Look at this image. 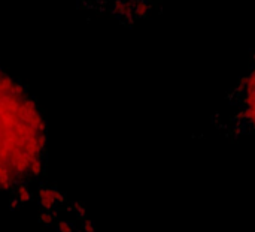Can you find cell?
<instances>
[{
    "mask_svg": "<svg viewBox=\"0 0 255 232\" xmlns=\"http://www.w3.org/2000/svg\"><path fill=\"white\" fill-rule=\"evenodd\" d=\"M57 232H75V225L70 220H63L57 223Z\"/></svg>",
    "mask_w": 255,
    "mask_h": 232,
    "instance_id": "obj_1",
    "label": "cell"
},
{
    "mask_svg": "<svg viewBox=\"0 0 255 232\" xmlns=\"http://www.w3.org/2000/svg\"><path fill=\"white\" fill-rule=\"evenodd\" d=\"M37 220H39V223H43V229L49 228V226H51V223L54 222V220H52V217H51V214L46 213V211L40 213L39 217H37Z\"/></svg>",
    "mask_w": 255,
    "mask_h": 232,
    "instance_id": "obj_2",
    "label": "cell"
},
{
    "mask_svg": "<svg viewBox=\"0 0 255 232\" xmlns=\"http://www.w3.org/2000/svg\"><path fill=\"white\" fill-rule=\"evenodd\" d=\"M82 231H84V232H96L94 223L91 220H84V222H82Z\"/></svg>",
    "mask_w": 255,
    "mask_h": 232,
    "instance_id": "obj_3",
    "label": "cell"
},
{
    "mask_svg": "<svg viewBox=\"0 0 255 232\" xmlns=\"http://www.w3.org/2000/svg\"><path fill=\"white\" fill-rule=\"evenodd\" d=\"M32 172H33V175H34L36 178H39L40 172H42L40 162H39V160H36V162H33V163H32Z\"/></svg>",
    "mask_w": 255,
    "mask_h": 232,
    "instance_id": "obj_4",
    "label": "cell"
},
{
    "mask_svg": "<svg viewBox=\"0 0 255 232\" xmlns=\"http://www.w3.org/2000/svg\"><path fill=\"white\" fill-rule=\"evenodd\" d=\"M33 196H32V193L30 192H24V193H21L18 195V201L20 202H28V201H32Z\"/></svg>",
    "mask_w": 255,
    "mask_h": 232,
    "instance_id": "obj_5",
    "label": "cell"
},
{
    "mask_svg": "<svg viewBox=\"0 0 255 232\" xmlns=\"http://www.w3.org/2000/svg\"><path fill=\"white\" fill-rule=\"evenodd\" d=\"M76 214H78V220L79 222H84V220H87L85 217H87V211H85V207H81L78 211H76Z\"/></svg>",
    "mask_w": 255,
    "mask_h": 232,
    "instance_id": "obj_6",
    "label": "cell"
},
{
    "mask_svg": "<svg viewBox=\"0 0 255 232\" xmlns=\"http://www.w3.org/2000/svg\"><path fill=\"white\" fill-rule=\"evenodd\" d=\"M12 92H15L17 94H20V96H22V94H24V87L21 85V82H20V81H18L17 87H15V88H12Z\"/></svg>",
    "mask_w": 255,
    "mask_h": 232,
    "instance_id": "obj_7",
    "label": "cell"
},
{
    "mask_svg": "<svg viewBox=\"0 0 255 232\" xmlns=\"http://www.w3.org/2000/svg\"><path fill=\"white\" fill-rule=\"evenodd\" d=\"M18 204H20V201H18V198H12V199L9 201V208H11V210H12V211H13V210H15V208H17V207H18Z\"/></svg>",
    "mask_w": 255,
    "mask_h": 232,
    "instance_id": "obj_8",
    "label": "cell"
},
{
    "mask_svg": "<svg viewBox=\"0 0 255 232\" xmlns=\"http://www.w3.org/2000/svg\"><path fill=\"white\" fill-rule=\"evenodd\" d=\"M108 5H109L108 0H97V2H96V6H103L104 7V6H108Z\"/></svg>",
    "mask_w": 255,
    "mask_h": 232,
    "instance_id": "obj_9",
    "label": "cell"
},
{
    "mask_svg": "<svg viewBox=\"0 0 255 232\" xmlns=\"http://www.w3.org/2000/svg\"><path fill=\"white\" fill-rule=\"evenodd\" d=\"M81 207H82V204H81V202H73V205H72V208H73V211H75V213H76V211H78V210H79Z\"/></svg>",
    "mask_w": 255,
    "mask_h": 232,
    "instance_id": "obj_10",
    "label": "cell"
},
{
    "mask_svg": "<svg viewBox=\"0 0 255 232\" xmlns=\"http://www.w3.org/2000/svg\"><path fill=\"white\" fill-rule=\"evenodd\" d=\"M96 11L99 12V14H104V12H106V7H103V6H96Z\"/></svg>",
    "mask_w": 255,
    "mask_h": 232,
    "instance_id": "obj_11",
    "label": "cell"
},
{
    "mask_svg": "<svg viewBox=\"0 0 255 232\" xmlns=\"http://www.w3.org/2000/svg\"><path fill=\"white\" fill-rule=\"evenodd\" d=\"M37 129L39 130H46V124H45L43 121H40L39 124H37Z\"/></svg>",
    "mask_w": 255,
    "mask_h": 232,
    "instance_id": "obj_12",
    "label": "cell"
},
{
    "mask_svg": "<svg viewBox=\"0 0 255 232\" xmlns=\"http://www.w3.org/2000/svg\"><path fill=\"white\" fill-rule=\"evenodd\" d=\"M49 214H51V217H52V220H55V219H57V216H58L57 210H52V211H51Z\"/></svg>",
    "mask_w": 255,
    "mask_h": 232,
    "instance_id": "obj_13",
    "label": "cell"
},
{
    "mask_svg": "<svg viewBox=\"0 0 255 232\" xmlns=\"http://www.w3.org/2000/svg\"><path fill=\"white\" fill-rule=\"evenodd\" d=\"M66 211H67V213H73V208H72V205L66 207Z\"/></svg>",
    "mask_w": 255,
    "mask_h": 232,
    "instance_id": "obj_14",
    "label": "cell"
},
{
    "mask_svg": "<svg viewBox=\"0 0 255 232\" xmlns=\"http://www.w3.org/2000/svg\"><path fill=\"white\" fill-rule=\"evenodd\" d=\"M76 232H84V231H81V229H79V231H76Z\"/></svg>",
    "mask_w": 255,
    "mask_h": 232,
    "instance_id": "obj_15",
    "label": "cell"
}]
</instances>
